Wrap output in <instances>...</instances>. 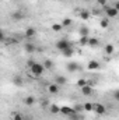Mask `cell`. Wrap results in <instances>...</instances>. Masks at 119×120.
Returning a JSON list of instances; mask_svg holds the SVG:
<instances>
[{"label":"cell","mask_w":119,"mask_h":120,"mask_svg":"<svg viewBox=\"0 0 119 120\" xmlns=\"http://www.w3.org/2000/svg\"><path fill=\"white\" fill-rule=\"evenodd\" d=\"M114 96H115V99H119V92H118V91H115V92H114Z\"/></svg>","instance_id":"d6a6232c"},{"label":"cell","mask_w":119,"mask_h":120,"mask_svg":"<svg viewBox=\"0 0 119 120\" xmlns=\"http://www.w3.org/2000/svg\"><path fill=\"white\" fill-rule=\"evenodd\" d=\"M88 84V80H86V78H80L79 81H77V87H84V85H87Z\"/></svg>","instance_id":"83f0119b"},{"label":"cell","mask_w":119,"mask_h":120,"mask_svg":"<svg viewBox=\"0 0 119 120\" xmlns=\"http://www.w3.org/2000/svg\"><path fill=\"white\" fill-rule=\"evenodd\" d=\"M99 25H101V28H108L109 27V20L108 18H102L101 22H99Z\"/></svg>","instance_id":"4316f807"},{"label":"cell","mask_w":119,"mask_h":120,"mask_svg":"<svg viewBox=\"0 0 119 120\" xmlns=\"http://www.w3.org/2000/svg\"><path fill=\"white\" fill-rule=\"evenodd\" d=\"M13 120H24L21 113H13Z\"/></svg>","instance_id":"f1b7e54d"},{"label":"cell","mask_w":119,"mask_h":120,"mask_svg":"<svg viewBox=\"0 0 119 120\" xmlns=\"http://www.w3.org/2000/svg\"><path fill=\"white\" fill-rule=\"evenodd\" d=\"M49 105H51V103H49L48 99H42V101H41V106H42V108H48Z\"/></svg>","instance_id":"f546056e"},{"label":"cell","mask_w":119,"mask_h":120,"mask_svg":"<svg viewBox=\"0 0 119 120\" xmlns=\"http://www.w3.org/2000/svg\"><path fill=\"white\" fill-rule=\"evenodd\" d=\"M30 71H31V74H32L34 77H41V75L44 74L45 68H44V66H42L41 63L34 61V63L30 66Z\"/></svg>","instance_id":"6da1fadb"},{"label":"cell","mask_w":119,"mask_h":120,"mask_svg":"<svg viewBox=\"0 0 119 120\" xmlns=\"http://www.w3.org/2000/svg\"><path fill=\"white\" fill-rule=\"evenodd\" d=\"M62 55H63V57H66V59H70V57H73V56H74V49H73V48L64 49V50L62 52Z\"/></svg>","instance_id":"30bf717a"},{"label":"cell","mask_w":119,"mask_h":120,"mask_svg":"<svg viewBox=\"0 0 119 120\" xmlns=\"http://www.w3.org/2000/svg\"><path fill=\"white\" fill-rule=\"evenodd\" d=\"M88 38H90V36H80L79 43H80L81 46H87V43H88Z\"/></svg>","instance_id":"d4e9b609"},{"label":"cell","mask_w":119,"mask_h":120,"mask_svg":"<svg viewBox=\"0 0 119 120\" xmlns=\"http://www.w3.org/2000/svg\"><path fill=\"white\" fill-rule=\"evenodd\" d=\"M83 110H86V112H92V103L91 102H86V103H83Z\"/></svg>","instance_id":"7402d4cb"},{"label":"cell","mask_w":119,"mask_h":120,"mask_svg":"<svg viewBox=\"0 0 119 120\" xmlns=\"http://www.w3.org/2000/svg\"><path fill=\"white\" fill-rule=\"evenodd\" d=\"M24 105H27V106L35 105V98H34V96H27V98H24Z\"/></svg>","instance_id":"ac0fdd59"},{"label":"cell","mask_w":119,"mask_h":120,"mask_svg":"<svg viewBox=\"0 0 119 120\" xmlns=\"http://www.w3.org/2000/svg\"><path fill=\"white\" fill-rule=\"evenodd\" d=\"M104 50H105V53L109 56V55H112V53L115 52V46H114V45H111V43H108V45H105Z\"/></svg>","instance_id":"2e32d148"},{"label":"cell","mask_w":119,"mask_h":120,"mask_svg":"<svg viewBox=\"0 0 119 120\" xmlns=\"http://www.w3.org/2000/svg\"><path fill=\"white\" fill-rule=\"evenodd\" d=\"M69 48H73V45H71V42H70L69 39L62 38V39H59V41L56 42V49L60 50V52H63L64 49H69Z\"/></svg>","instance_id":"7a4b0ae2"},{"label":"cell","mask_w":119,"mask_h":120,"mask_svg":"<svg viewBox=\"0 0 119 120\" xmlns=\"http://www.w3.org/2000/svg\"><path fill=\"white\" fill-rule=\"evenodd\" d=\"M60 24H62V27L64 28V27H70V25L73 24V21H71L70 18H64V20H63V21H62Z\"/></svg>","instance_id":"484cf974"},{"label":"cell","mask_w":119,"mask_h":120,"mask_svg":"<svg viewBox=\"0 0 119 120\" xmlns=\"http://www.w3.org/2000/svg\"><path fill=\"white\" fill-rule=\"evenodd\" d=\"M24 49H25V52H28V53H34V52L36 50L35 45H34V43H30V42L24 45Z\"/></svg>","instance_id":"9a60e30c"},{"label":"cell","mask_w":119,"mask_h":120,"mask_svg":"<svg viewBox=\"0 0 119 120\" xmlns=\"http://www.w3.org/2000/svg\"><path fill=\"white\" fill-rule=\"evenodd\" d=\"M1 41H4V34H3V31L0 30V42Z\"/></svg>","instance_id":"1f68e13d"},{"label":"cell","mask_w":119,"mask_h":120,"mask_svg":"<svg viewBox=\"0 0 119 120\" xmlns=\"http://www.w3.org/2000/svg\"><path fill=\"white\" fill-rule=\"evenodd\" d=\"M81 94L84 95V96H91L92 95V87L91 85H84V87H81Z\"/></svg>","instance_id":"ba28073f"},{"label":"cell","mask_w":119,"mask_h":120,"mask_svg":"<svg viewBox=\"0 0 119 120\" xmlns=\"http://www.w3.org/2000/svg\"><path fill=\"white\" fill-rule=\"evenodd\" d=\"M59 113H62L63 116H70V115L76 113V110H74V108H70V106H60Z\"/></svg>","instance_id":"277c9868"},{"label":"cell","mask_w":119,"mask_h":120,"mask_svg":"<svg viewBox=\"0 0 119 120\" xmlns=\"http://www.w3.org/2000/svg\"><path fill=\"white\" fill-rule=\"evenodd\" d=\"M99 67H101V64H99L97 60H90L88 64H87V68H88L90 71H92V70H99Z\"/></svg>","instance_id":"52a82bcc"},{"label":"cell","mask_w":119,"mask_h":120,"mask_svg":"<svg viewBox=\"0 0 119 120\" xmlns=\"http://www.w3.org/2000/svg\"><path fill=\"white\" fill-rule=\"evenodd\" d=\"M92 110H94L97 115H104V113L107 112V109H105V106H104L102 103H92Z\"/></svg>","instance_id":"5b68a950"},{"label":"cell","mask_w":119,"mask_h":120,"mask_svg":"<svg viewBox=\"0 0 119 120\" xmlns=\"http://www.w3.org/2000/svg\"><path fill=\"white\" fill-rule=\"evenodd\" d=\"M99 45V41H98V38H88V43H87V46H91V48H97Z\"/></svg>","instance_id":"7c38bea8"},{"label":"cell","mask_w":119,"mask_h":120,"mask_svg":"<svg viewBox=\"0 0 119 120\" xmlns=\"http://www.w3.org/2000/svg\"><path fill=\"white\" fill-rule=\"evenodd\" d=\"M97 4H99V6H107V0H97Z\"/></svg>","instance_id":"4dcf8cb0"},{"label":"cell","mask_w":119,"mask_h":120,"mask_svg":"<svg viewBox=\"0 0 119 120\" xmlns=\"http://www.w3.org/2000/svg\"><path fill=\"white\" fill-rule=\"evenodd\" d=\"M42 66H44V68H45V70H52V68H53V66H55V63H53L51 59H45V60H44V63H42Z\"/></svg>","instance_id":"8fae6325"},{"label":"cell","mask_w":119,"mask_h":120,"mask_svg":"<svg viewBox=\"0 0 119 120\" xmlns=\"http://www.w3.org/2000/svg\"><path fill=\"white\" fill-rule=\"evenodd\" d=\"M79 15H80V18H81V20H88L90 17H91V13L87 11V10H81Z\"/></svg>","instance_id":"ffe728a7"},{"label":"cell","mask_w":119,"mask_h":120,"mask_svg":"<svg viewBox=\"0 0 119 120\" xmlns=\"http://www.w3.org/2000/svg\"><path fill=\"white\" fill-rule=\"evenodd\" d=\"M48 91H49L51 94H58V92H59V85L53 82V84H51V85L48 87Z\"/></svg>","instance_id":"d6986e66"},{"label":"cell","mask_w":119,"mask_h":120,"mask_svg":"<svg viewBox=\"0 0 119 120\" xmlns=\"http://www.w3.org/2000/svg\"><path fill=\"white\" fill-rule=\"evenodd\" d=\"M11 18H13L14 21H20V20L24 18V14H23L21 11H14V13L11 14Z\"/></svg>","instance_id":"5bb4252c"},{"label":"cell","mask_w":119,"mask_h":120,"mask_svg":"<svg viewBox=\"0 0 119 120\" xmlns=\"http://www.w3.org/2000/svg\"><path fill=\"white\" fill-rule=\"evenodd\" d=\"M35 35H36V30H35L34 27H28V28L25 30V38L31 39V38H34Z\"/></svg>","instance_id":"9c48e42d"},{"label":"cell","mask_w":119,"mask_h":120,"mask_svg":"<svg viewBox=\"0 0 119 120\" xmlns=\"http://www.w3.org/2000/svg\"><path fill=\"white\" fill-rule=\"evenodd\" d=\"M49 112H51L52 115H58V113H59V106L55 105V103H52V105L49 106Z\"/></svg>","instance_id":"44dd1931"},{"label":"cell","mask_w":119,"mask_h":120,"mask_svg":"<svg viewBox=\"0 0 119 120\" xmlns=\"http://www.w3.org/2000/svg\"><path fill=\"white\" fill-rule=\"evenodd\" d=\"M32 63H34V60H28V61H27V66L30 67V66H31V64H32Z\"/></svg>","instance_id":"836d02e7"},{"label":"cell","mask_w":119,"mask_h":120,"mask_svg":"<svg viewBox=\"0 0 119 120\" xmlns=\"http://www.w3.org/2000/svg\"><path fill=\"white\" fill-rule=\"evenodd\" d=\"M104 11L107 14V18H116L119 14V10L114 8L112 6H104Z\"/></svg>","instance_id":"3957f363"},{"label":"cell","mask_w":119,"mask_h":120,"mask_svg":"<svg viewBox=\"0 0 119 120\" xmlns=\"http://www.w3.org/2000/svg\"><path fill=\"white\" fill-rule=\"evenodd\" d=\"M66 68H67V71L74 73V71H79V70H80V66H79L77 61H69L67 66H66Z\"/></svg>","instance_id":"8992f818"},{"label":"cell","mask_w":119,"mask_h":120,"mask_svg":"<svg viewBox=\"0 0 119 120\" xmlns=\"http://www.w3.org/2000/svg\"><path fill=\"white\" fill-rule=\"evenodd\" d=\"M66 82H67V78L64 75H58L55 78V84H58V85H64Z\"/></svg>","instance_id":"4fadbf2b"},{"label":"cell","mask_w":119,"mask_h":120,"mask_svg":"<svg viewBox=\"0 0 119 120\" xmlns=\"http://www.w3.org/2000/svg\"><path fill=\"white\" fill-rule=\"evenodd\" d=\"M13 82H14V85H18V87H21V85L24 84V80H23V77H20V75H14V78H13Z\"/></svg>","instance_id":"e0dca14e"},{"label":"cell","mask_w":119,"mask_h":120,"mask_svg":"<svg viewBox=\"0 0 119 120\" xmlns=\"http://www.w3.org/2000/svg\"><path fill=\"white\" fill-rule=\"evenodd\" d=\"M62 30H63V27H62V24H58V22H55V24H52V31H53V32H60Z\"/></svg>","instance_id":"cb8c5ba5"},{"label":"cell","mask_w":119,"mask_h":120,"mask_svg":"<svg viewBox=\"0 0 119 120\" xmlns=\"http://www.w3.org/2000/svg\"><path fill=\"white\" fill-rule=\"evenodd\" d=\"M79 32H80V36H88V34H90V30L87 28V27H81Z\"/></svg>","instance_id":"603a6c76"}]
</instances>
